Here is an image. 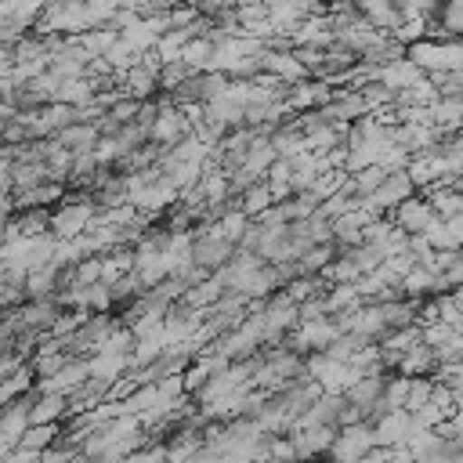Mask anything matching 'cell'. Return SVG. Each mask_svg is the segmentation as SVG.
I'll list each match as a JSON object with an SVG mask.
<instances>
[{"instance_id": "1", "label": "cell", "mask_w": 463, "mask_h": 463, "mask_svg": "<svg viewBox=\"0 0 463 463\" xmlns=\"http://www.w3.org/2000/svg\"><path fill=\"white\" fill-rule=\"evenodd\" d=\"M228 253H232V242H228V239H203V242L192 250V260H195L199 268H217Z\"/></svg>"}, {"instance_id": "2", "label": "cell", "mask_w": 463, "mask_h": 463, "mask_svg": "<svg viewBox=\"0 0 463 463\" xmlns=\"http://www.w3.org/2000/svg\"><path fill=\"white\" fill-rule=\"evenodd\" d=\"M65 412V394H43L36 405H29V423H54Z\"/></svg>"}]
</instances>
